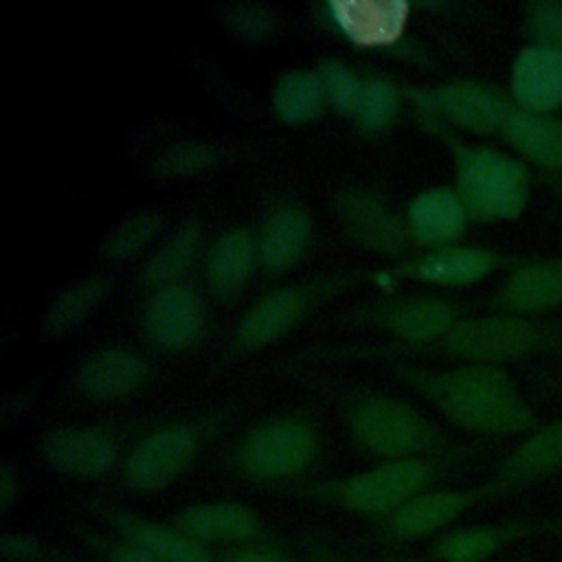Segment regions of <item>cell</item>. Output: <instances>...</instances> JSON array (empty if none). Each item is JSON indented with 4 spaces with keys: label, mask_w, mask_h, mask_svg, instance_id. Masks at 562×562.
<instances>
[{
    "label": "cell",
    "mask_w": 562,
    "mask_h": 562,
    "mask_svg": "<svg viewBox=\"0 0 562 562\" xmlns=\"http://www.w3.org/2000/svg\"><path fill=\"white\" fill-rule=\"evenodd\" d=\"M364 279H371V270H329L299 281H285L266 290L239 314L231 327L217 364H228L237 358L274 345L294 327H299L325 301L358 285Z\"/></svg>",
    "instance_id": "cell-4"
},
{
    "label": "cell",
    "mask_w": 562,
    "mask_h": 562,
    "mask_svg": "<svg viewBox=\"0 0 562 562\" xmlns=\"http://www.w3.org/2000/svg\"><path fill=\"white\" fill-rule=\"evenodd\" d=\"M406 562H439V560H406Z\"/></svg>",
    "instance_id": "cell-40"
},
{
    "label": "cell",
    "mask_w": 562,
    "mask_h": 562,
    "mask_svg": "<svg viewBox=\"0 0 562 562\" xmlns=\"http://www.w3.org/2000/svg\"><path fill=\"white\" fill-rule=\"evenodd\" d=\"M349 439L367 454L413 459L450 454L441 428L415 404L375 389H353L340 400Z\"/></svg>",
    "instance_id": "cell-5"
},
{
    "label": "cell",
    "mask_w": 562,
    "mask_h": 562,
    "mask_svg": "<svg viewBox=\"0 0 562 562\" xmlns=\"http://www.w3.org/2000/svg\"><path fill=\"white\" fill-rule=\"evenodd\" d=\"M529 531V525H474L437 536L432 553L439 562H485Z\"/></svg>",
    "instance_id": "cell-32"
},
{
    "label": "cell",
    "mask_w": 562,
    "mask_h": 562,
    "mask_svg": "<svg viewBox=\"0 0 562 562\" xmlns=\"http://www.w3.org/2000/svg\"><path fill=\"white\" fill-rule=\"evenodd\" d=\"M446 457L448 454L384 459L334 481L303 485L301 494L358 516L386 518L435 483L437 474L443 470L441 461Z\"/></svg>",
    "instance_id": "cell-6"
},
{
    "label": "cell",
    "mask_w": 562,
    "mask_h": 562,
    "mask_svg": "<svg viewBox=\"0 0 562 562\" xmlns=\"http://www.w3.org/2000/svg\"><path fill=\"white\" fill-rule=\"evenodd\" d=\"M222 562H296L294 558L268 547H235L224 553Z\"/></svg>",
    "instance_id": "cell-39"
},
{
    "label": "cell",
    "mask_w": 562,
    "mask_h": 562,
    "mask_svg": "<svg viewBox=\"0 0 562 562\" xmlns=\"http://www.w3.org/2000/svg\"><path fill=\"white\" fill-rule=\"evenodd\" d=\"M470 220L472 217L454 187L446 184L419 189L404 206L411 241L426 248L459 244Z\"/></svg>",
    "instance_id": "cell-23"
},
{
    "label": "cell",
    "mask_w": 562,
    "mask_h": 562,
    "mask_svg": "<svg viewBox=\"0 0 562 562\" xmlns=\"http://www.w3.org/2000/svg\"><path fill=\"white\" fill-rule=\"evenodd\" d=\"M239 156V147L228 140L206 136H176L160 143L145 160L149 178L160 182L189 180L217 169Z\"/></svg>",
    "instance_id": "cell-27"
},
{
    "label": "cell",
    "mask_w": 562,
    "mask_h": 562,
    "mask_svg": "<svg viewBox=\"0 0 562 562\" xmlns=\"http://www.w3.org/2000/svg\"><path fill=\"white\" fill-rule=\"evenodd\" d=\"M211 13L226 37L248 46L277 40L285 26L283 13L263 0H226L213 4Z\"/></svg>",
    "instance_id": "cell-31"
},
{
    "label": "cell",
    "mask_w": 562,
    "mask_h": 562,
    "mask_svg": "<svg viewBox=\"0 0 562 562\" xmlns=\"http://www.w3.org/2000/svg\"><path fill=\"white\" fill-rule=\"evenodd\" d=\"M206 419H173L140 435L123 454L121 481L136 494L171 487L198 459L206 439Z\"/></svg>",
    "instance_id": "cell-9"
},
{
    "label": "cell",
    "mask_w": 562,
    "mask_h": 562,
    "mask_svg": "<svg viewBox=\"0 0 562 562\" xmlns=\"http://www.w3.org/2000/svg\"><path fill=\"white\" fill-rule=\"evenodd\" d=\"M325 105L327 99L314 66H288L270 86V108L288 125L314 121Z\"/></svg>",
    "instance_id": "cell-30"
},
{
    "label": "cell",
    "mask_w": 562,
    "mask_h": 562,
    "mask_svg": "<svg viewBox=\"0 0 562 562\" xmlns=\"http://www.w3.org/2000/svg\"><path fill=\"white\" fill-rule=\"evenodd\" d=\"M509 97L522 110L555 114L562 108V55L525 44L509 68Z\"/></svg>",
    "instance_id": "cell-25"
},
{
    "label": "cell",
    "mask_w": 562,
    "mask_h": 562,
    "mask_svg": "<svg viewBox=\"0 0 562 562\" xmlns=\"http://www.w3.org/2000/svg\"><path fill=\"white\" fill-rule=\"evenodd\" d=\"M116 283V268L101 266L59 283L37 316V334L44 340H64L86 327L108 301Z\"/></svg>",
    "instance_id": "cell-17"
},
{
    "label": "cell",
    "mask_w": 562,
    "mask_h": 562,
    "mask_svg": "<svg viewBox=\"0 0 562 562\" xmlns=\"http://www.w3.org/2000/svg\"><path fill=\"white\" fill-rule=\"evenodd\" d=\"M562 347V325L547 323L536 316H518L507 312L479 314L459 318L441 338L435 342L408 351V353H391V356H441L459 362H476V364H505L514 360H522L527 356H536L549 349ZM373 351L364 345H342L318 349L316 356L327 358H367Z\"/></svg>",
    "instance_id": "cell-2"
},
{
    "label": "cell",
    "mask_w": 562,
    "mask_h": 562,
    "mask_svg": "<svg viewBox=\"0 0 562 562\" xmlns=\"http://www.w3.org/2000/svg\"><path fill=\"white\" fill-rule=\"evenodd\" d=\"M516 261L487 246L452 244L441 248H426L419 255L404 257L397 263L380 270H371V279H413L443 288H463L479 283L492 272L514 266Z\"/></svg>",
    "instance_id": "cell-14"
},
{
    "label": "cell",
    "mask_w": 562,
    "mask_h": 562,
    "mask_svg": "<svg viewBox=\"0 0 562 562\" xmlns=\"http://www.w3.org/2000/svg\"><path fill=\"white\" fill-rule=\"evenodd\" d=\"M103 547V555L108 558V562H162L160 558H156L149 549L125 540V538H116V540H99Z\"/></svg>",
    "instance_id": "cell-37"
},
{
    "label": "cell",
    "mask_w": 562,
    "mask_h": 562,
    "mask_svg": "<svg viewBox=\"0 0 562 562\" xmlns=\"http://www.w3.org/2000/svg\"><path fill=\"white\" fill-rule=\"evenodd\" d=\"M562 470V422L540 424L525 435V439L501 461L492 481L485 485L487 494L522 487L536 479Z\"/></svg>",
    "instance_id": "cell-26"
},
{
    "label": "cell",
    "mask_w": 562,
    "mask_h": 562,
    "mask_svg": "<svg viewBox=\"0 0 562 562\" xmlns=\"http://www.w3.org/2000/svg\"><path fill=\"white\" fill-rule=\"evenodd\" d=\"M417 119L446 143L454 162V191L472 220L507 222L525 213L531 200V171L520 158L492 145L465 143L439 119Z\"/></svg>",
    "instance_id": "cell-3"
},
{
    "label": "cell",
    "mask_w": 562,
    "mask_h": 562,
    "mask_svg": "<svg viewBox=\"0 0 562 562\" xmlns=\"http://www.w3.org/2000/svg\"><path fill=\"white\" fill-rule=\"evenodd\" d=\"M20 498V468L11 459H2L0 463V507L2 514L11 512V507Z\"/></svg>",
    "instance_id": "cell-38"
},
{
    "label": "cell",
    "mask_w": 562,
    "mask_h": 562,
    "mask_svg": "<svg viewBox=\"0 0 562 562\" xmlns=\"http://www.w3.org/2000/svg\"><path fill=\"white\" fill-rule=\"evenodd\" d=\"M402 83L378 70L362 72L358 101L349 114L353 125L364 134H380L391 127L402 110Z\"/></svg>",
    "instance_id": "cell-33"
},
{
    "label": "cell",
    "mask_w": 562,
    "mask_h": 562,
    "mask_svg": "<svg viewBox=\"0 0 562 562\" xmlns=\"http://www.w3.org/2000/svg\"><path fill=\"white\" fill-rule=\"evenodd\" d=\"M525 31L529 42L562 55V0H536L525 4Z\"/></svg>",
    "instance_id": "cell-35"
},
{
    "label": "cell",
    "mask_w": 562,
    "mask_h": 562,
    "mask_svg": "<svg viewBox=\"0 0 562 562\" xmlns=\"http://www.w3.org/2000/svg\"><path fill=\"white\" fill-rule=\"evenodd\" d=\"M380 367L422 395L448 422L479 435H527L540 426L514 378L496 364L432 367L417 358L373 353Z\"/></svg>",
    "instance_id": "cell-1"
},
{
    "label": "cell",
    "mask_w": 562,
    "mask_h": 562,
    "mask_svg": "<svg viewBox=\"0 0 562 562\" xmlns=\"http://www.w3.org/2000/svg\"><path fill=\"white\" fill-rule=\"evenodd\" d=\"M204 248V217L198 209H191L178 215L158 244L140 259L136 283L147 292L151 288L187 279L191 266L202 259Z\"/></svg>",
    "instance_id": "cell-20"
},
{
    "label": "cell",
    "mask_w": 562,
    "mask_h": 562,
    "mask_svg": "<svg viewBox=\"0 0 562 562\" xmlns=\"http://www.w3.org/2000/svg\"><path fill=\"white\" fill-rule=\"evenodd\" d=\"M498 312L538 316L562 307V259H527L509 266L492 294Z\"/></svg>",
    "instance_id": "cell-22"
},
{
    "label": "cell",
    "mask_w": 562,
    "mask_h": 562,
    "mask_svg": "<svg viewBox=\"0 0 562 562\" xmlns=\"http://www.w3.org/2000/svg\"><path fill=\"white\" fill-rule=\"evenodd\" d=\"M171 522L202 544H250L268 538V527L261 516L239 501L189 503L180 507Z\"/></svg>",
    "instance_id": "cell-21"
},
{
    "label": "cell",
    "mask_w": 562,
    "mask_h": 562,
    "mask_svg": "<svg viewBox=\"0 0 562 562\" xmlns=\"http://www.w3.org/2000/svg\"><path fill=\"white\" fill-rule=\"evenodd\" d=\"M108 520L119 538L149 549L162 562H222L206 544L198 542L173 522H158L123 509H108Z\"/></svg>",
    "instance_id": "cell-29"
},
{
    "label": "cell",
    "mask_w": 562,
    "mask_h": 562,
    "mask_svg": "<svg viewBox=\"0 0 562 562\" xmlns=\"http://www.w3.org/2000/svg\"><path fill=\"white\" fill-rule=\"evenodd\" d=\"M463 305L441 294H402L384 296L369 305H356L340 321L353 325H371L395 338L389 345H364L384 353H408L441 338L459 318Z\"/></svg>",
    "instance_id": "cell-8"
},
{
    "label": "cell",
    "mask_w": 562,
    "mask_h": 562,
    "mask_svg": "<svg viewBox=\"0 0 562 562\" xmlns=\"http://www.w3.org/2000/svg\"><path fill=\"white\" fill-rule=\"evenodd\" d=\"M257 268L259 252L252 224H228L206 241L202 255V277L206 290L217 301H235L246 290Z\"/></svg>",
    "instance_id": "cell-18"
},
{
    "label": "cell",
    "mask_w": 562,
    "mask_h": 562,
    "mask_svg": "<svg viewBox=\"0 0 562 562\" xmlns=\"http://www.w3.org/2000/svg\"><path fill=\"white\" fill-rule=\"evenodd\" d=\"M483 496H487L485 487H428L406 501L400 509L382 518V522L386 533L397 540L430 538L457 522Z\"/></svg>",
    "instance_id": "cell-19"
},
{
    "label": "cell",
    "mask_w": 562,
    "mask_h": 562,
    "mask_svg": "<svg viewBox=\"0 0 562 562\" xmlns=\"http://www.w3.org/2000/svg\"><path fill=\"white\" fill-rule=\"evenodd\" d=\"M522 158L547 173H562V119L555 114L529 112L516 103L509 108L501 134Z\"/></svg>",
    "instance_id": "cell-28"
},
{
    "label": "cell",
    "mask_w": 562,
    "mask_h": 562,
    "mask_svg": "<svg viewBox=\"0 0 562 562\" xmlns=\"http://www.w3.org/2000/svg\"><path fill=\"white\" fill-rule=\"evenodd\" d=\"M314 70L321 79L327 103L349 116L360 94L362 72H358L349 61L336 55H323L314 64Z\"/></svg>",
    "instance_id": "cell-34"
},
{
    "label": "cell",
    "mask_w": 562,
    "mask_h": 562,
    "mask_svg": "<svg viewBox=\"0 0 562 562\" xmlns=\"http://www.w3.org/2000/svg\"><path fill=\"white\" fill-rule=\"evenodd\" d=\"M171 226V209L167 204H140L112 220L94 241V257L103 266L143 259Z\"/></svg>",
    "instance_id": "cell-24"
},
{
    "label": "cell",
    "mask_w": 562,
    "mask_h": 562,
    "mask_svg": "<svg viewBox=\"0 0 562 562\" xmlns=\"http://www.w3.org/2000/svg\"><path fill=\"white\" fill-rule=\"evenodd\" d=\"M402 92L417 114L439 119L446 125H459L474 134H501L503 121L514 105L512 97L498 86L470 77L448 79L437 86L402 83Z\"/></svg>",
    "instance_id": "cell-11"
},
{
    "label": "cell",
    "mask_w": 562,
    "mask_h": 562,
    "mask_svg": "<svg viewBox=\"0 0 562 562\" xmlns=\"http://www.w3.org/2000/svg\"><path fill=\"white\" fill-rule=\"evenodd\" d=\"M40 562H42V560H40Z\"/></svg>",
    "instance_id": "cell-41"
},
{
    "label": "cell",
    "mask_w": 562,
    "mask_h": 562,
    "mask_svg": "<svg viewBox=\"0 0 562 562\" xmlns=\"http://www.w3.org/2000/svg\"><path fill=\"white\" fill-rule=\"evenodd\" d=\"M0 553L7 562H40V542L22 531H2Z\"/></svg>",
    "instance_id": "cell-36"
},
{
    "label": "cell",
    "mask_w": 562,
    "mask_h": 562,
    "mask_svg": "<svg viewBox=\"0 0 562 562\" xmlns=\"http://www.w3.org/2000/svg\"><path fill=\"white\" fill-rule=\"evenodd\" d=\"M321 452V432L305 413H277L246 428L231 448L237 474L257 483H288Z\"/></svg>",
    "instance_id": "cell-7"
},
{
    "label": "cell",
    "mask_w": 562,
    "mask_h": 562,
    "mask_svg": "<svg viewBox=\"0 0 562 562\" xmlns=\"http://www.w3.org/2000/svg\"><path fill=\"white\" fill-rule=\"evenodd\" d=\"M149 378V358L125 342L97 345L72 367V389L90 402L125 400L143 391Z\"/></svg>",
    "instance_id": "cell-15"
},
{
    "label": "cell",
    "mask_w": 562,
    "mask_h": 562,
    "mask_svg": "<svg viewBox=\"0 0 562 562\" xmlns=\"http://www.w3.org/2000/svg\"><path fill=\"white\" fill-rule=\"evenodd\" d=\"M314 233L312 209L299 195L285 193L272 200L255 226L259 270L274 277L296 268L312 248Z\"/></svg>",
    "instance_id": "cell-16"
},
{
    "label": "cell",
    "mask_w": 562,
    "mask_h": 562,
    "mask_svg": "<svg viewBox=\"0 0 562 562\" xmlns=\"http://www.w3.org/2000/svg\"><path fill=\"white\" fill-rule=\"evenodd\" d=\"M138 325L154 349L182 353L206 336V301L189 279L151 288L145 292Z\"/></svg>",
    "instance_id": "cell-12"
},
{
    "label": "cell",
    "mask_w": 562,
    "mask_h": 562,
    "mask_svg": "<svg viewBox=\"0 0 562 562\" xmlns=\"http://www.w3.org/2000/svg\"><path fill=\"white\" fill-rule=\"evenodd\" d=\"M40 457L50 472L68 479H101L121 468L123 450L114 430L97 424H55L40 435Z\"/></svg>",
    "instance_id": "cell-13"
},
{
    "label": "cell",
    "mask_w": 562,
    "mask_h": 562,
    "mask_svg": "<svg viewBox=\"0 0 562 562\" xmlns=\"http://www.w3.org/2000/svg\"><path fill=\"white\" fill-rule=\"evenodd\" d=\"M327 198L334 224L353 246L397 257L411 244L404 209H397L373 182L342 180L329 189Z\"/></svg>",
    "instance_id": "cell-10"
}]
</instances>
